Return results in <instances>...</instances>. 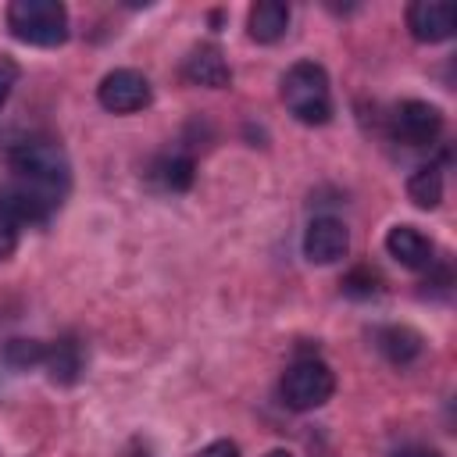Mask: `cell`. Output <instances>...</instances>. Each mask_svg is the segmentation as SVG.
Returning <instances> with one entry per match:
<instances>
[{
  "label": "cell",
  "mask_w": 457,
  "mask_h": 457,
  "mask_svg": "<svg viewBox=\"0 0 457 457\" xmlns=\"http://www.w3.org/2000/svg\"><path fill=\"white\" fill-rule=\"evenodd\" d=\"M7 168L18 186L32 189L36 196L61 207L68 186H71V164L68 154L54 139H21L7 150Z\"/></svg>",
  "instance_id": "obj_1"
},
{
  "label": "cell",
  "mask_w": 457,
  "mask_h": 457,
  "mask_svg": "<svg viewBox=\"0 0 457 457\" xmlns=\"http://www.w3.org/2000/svg\"><path fill=\"white\" fill-rule=\"evenodd\" d=\"M396 457H439V453H432V450H421V446H411V450H400Z\"/></svg>",
  "instance_id": "obj_21"
},
{
  "label": "cell",
  "mask_w": 457,
  "mask_h": 457,
  "mask_svg": "<svg viewBox=\"0 0 457 457\" xmlns=\"http://www.w3.org/2000/svg\"><path fill=\"white\" fill-rule=\"evenodd\" d=\"M350 250V232L339 218H314L303 232V257L311 264H336Z\"/></svg>",
  "instance_id": "obj_8"
},
{
  "label": "cell",
  "mask_w": 457,
  "mask_h": 457,
  "mask_svg": "<svg viewBox=\"0 0 457 457\" xmlns=\"http://www.w3.org/2000/svg\"><path fill=\"white\" fill-rule=\"evenodd\" d=\"M264 457H293V453H289V450H268Z\"/></svg>",
  "instance_id": "obj_22"
},
{
  "label": "cell",
  "mask_w": 457,
  "mask_h": 457,
  "mask_svg": "<svg viewBox=\"0 0 457 457\" xmlns=\"http://www.w3.org/2000/svg\"><path fill=\"white\" fill-rule=\"evenodd\" d=\"M386 253H389L396 264L421 271V268L432 264L436 246H432V239H428L421 228H414V225H393V228L386 232Z\"/></svg>",
  "instance_id": "obj_9"
},
{
  "label": "cell",
  "mask_w": 457,
  "mask_h": 457,
  "mask_svg": "<svg viewBox=\"0 0 457 457\" xmlns=\"http://www.w3.org/2000/svg\"><path fill=\"white\" fill-rule=\"evenodd\" d=\"M18 250V225L0 214V261H7Z\"/></svg>",
  "instance_id": "obj_18"
},
{
  "label": "cell",
  "mask_w": 457,
  "mask_h": 457,
  "mask_svg": "<svg viewBox=\"0 0 457 457\" xmlns=\"http://www.w3.org/2000/svg\"><path fill=\"white\" fill-rule=\"evenodd\" d=\"M278 393L289 411H314L336 393V375L321 357H300L296 364L286 368Z\"/></svg>",
  "instance_id": "obj_4"
},
{
  "label": "cell",
  "mask_w": 457,
  "mask_h": 457,
  "mask_svg": "<svg viewBox=\"0 0 457 457\" xmlns=\"http://www.w3.org/2000/svg\"><path fill=\"white\" fill-rule=\"evenodd\" d=\"M289 29V7L282 0H257L246 14V32L253 43H275Z\"/></svg>",
  "instance_id": "obj_11"
},
{
  "label": "cell",
  "mask_w": 457,
  "mask_h": 457,
  "mask_svg": "<svg viewBox=\"0 0 457 457\" xmlns=\"http://www.w3.org/2000/svg\"><path fill=\"white\" fill-rule=\"evenodd\" d=\"M43 364L50 371V382L71 386L79 378V371H82V350H79L75 339H57V343L46 346V361Z\"/></svg>",
  "instance_id": "obj_13"
},
{
  "label": "cell",
  "mask_w": 457,
  "mask_h": 457,
  "mask_svg": "<svg viewBox=\"0 0 457 457\" xmlns=\"http://www.w3.org/2000/svg\"><path fill=\"white\" fill-rule=\"evenodd\" d=\"M193 457H239V446H236L232 439H214V443H207L204 450H196Z\"/></svg>",
  "instance_id": "obj_19"
},
{
  "label": "cell",
  "mask_w": 457,
  "mask_h": 457,
  "mask_svg": "<svg viewBox=\"0 0 457 457\" xmlns=\"http://www.w3.org/2000/svg\"><path fill=\"white\" fill-rule=\"evenodd\" d=\"M14 79H18V68L11 61H0V107L7 104V96L14 89Z\"/></svg>",
  "instance_id": "obj_20"
},
{
  "label": "cell",
  "mask_w": 457,
  "mask_h": 457,
  "mask_svg": "<svg viewBox=\"0 0 457 457\" xmlns=\"http://www.w3.org/2000/svg\"><path fill=\"white\" fill-rule=\"evenodd\" d=\"M4 361L14 371H29V368L46 361V343H39V339H7L4 343Z\"/></svg>",
  "instance_id": "obj_16"
},
{
  "label": "cell",
  "mask_w": 457,
  "mask_h": 457,
  "mask_svg": "<svg viewBox=\"0 0 457 457\" xmlns=\"http://www.w3.org/2000/svg\"><path fill=\"white\" fill-rule=\"evenodd\" d=\"M375 346L386 353L393 364H411L421 353V336L411 325H386L375 332Z\"/></svg>",
  "instance_id": "obj_12"
},
{
  "label": "cell",
  "mask_w": 457,
  "mask_h": 457,
  "mask_svg": "<svg viewBox=\"0 0 457 457\" xmlns=\"http://www.w3.org/2000/svg\"><path fill=\"white\" fill-rule=\"evenodd\" d=\"M182 75L193 82V86H207V89H225L232 82V68L225 61V54L214 46V43H204V46H193L186 64H182Z\"/></svg>",
  "instance_id": "obj_10"
},
{
  "label": "cell",
  "mask_w": 457,
  "mask_h": 457,
  "mask_svg": "<svg viewBox=\"0 0 457 457\" xmlns=\"http://www.w3.org/2000/svg\"><path fill=\"white\" fill-rule=\"evenodd\" d=\"M378 275L375 271H368V268H353L346 278H343V293H350V296H371L378 286Z\"/></svg>",
  "instance_id": "obj_17"
},
{
  "label": "cell",
  "mask_w": 457,
  "mask_h": 457,
  "mask_svg": "<svg viewBox=\"0 0 457 457\" xmlns=\"http://www.w3.org/2000/svg\"><path fill=\"white\" fill-rule=\"evenodd\" d=\"M96 100L111 114H136V111H143L150 104V82L136 68H114V71H107L100 79Z\"/></svg>",
  "instance_id": "obj_5"
},
{
  "label": "cell",
  "mask_w": 457,
  "mask_h": 457,
  "mask_svg": "<svg viewBox=\"0 0 457 457\" xmlns=\"http://www.w3.org/2000/svg\"><path fill=\"white\" fill-rule=\"evenodd\" d=\"M393 129L407 146H428L443 132V111L428 100H403L393 114Z\"/></svg>",
  "instance_id": "obj_6"
},
{
  "label": "cell",
  "mask_w": 457,
  "mask_h": 457,
  "mask_svg": "<svg viewBox=\"0 0 457 457\" xmlns=\"http://www.w3.org/2000/svg\"><path fill=\"white\" fill-rule=\"evenodd\" d=\"M282 104L303 125H325L332 118L328 71L318 61H296L282 75Z\"/></svg>",
  "instance_id": "obj_2"
},
{
  "label": "cell",
  "mask_w": 457,
  "mask_h": 457,
  "mask_svg": "<svg viewBox=\"0 0 457 457\" xmlns=\"http://www.w3.org/2000/svg\"><path fill=\"white\" fill-rule=\"evenodd\" d=\"M154 175L161 179L164 189L182 193V189L193 186V157H186V154H168V157H161V161L154 164Z\"/></svg>",
  "instance_id": "obj_15"
},
{
  "label": "cell",
  "mask_w": 457,
  "mask_h": 457,
  "mask_svg": "<svg viewBox=\"0 0 457 457\" xmlns=\"http://www.w3.org/2000/svg\"><path fill=\"white\" fill-rule=\"evenodd\" d=\"M4 21L29 46H61L68 39V7L61 0H11Z\"/></svg>",
  "instance_id": "obj_3"
},
{
  "label": "cell",
  "mask_w": 457,
  "mask_h": 457,
  "mask_svg": "<svg viewBox=\"0 0 457 457\" xmlns=\"http://www.w3.org/2000/svg\"><path fill=\"white\" fill-rule=\"evenodd\" d=\"M407 196L414 207L421 211H436L443 204V171L436 164H421L414 168V175L407 179Z\"/></svg>",
  "instance_id": "obj_14"
},
{
  "label": "cell",
  "mask_w": 457,
  "mask_h": 457,
  "mask_svg": "<svg viewBox=\"0 0 457 457\" xmlns=\"http://www.w3.org/2000/svg\"><path fill=\"white\" fill-rule=\"evenodd\" d=\"M407 29L418 43H443L457 29V7L446 0H414L407 7Z\"/></svg>",
  "instance_id": "obj_7"
}]
</instances>
